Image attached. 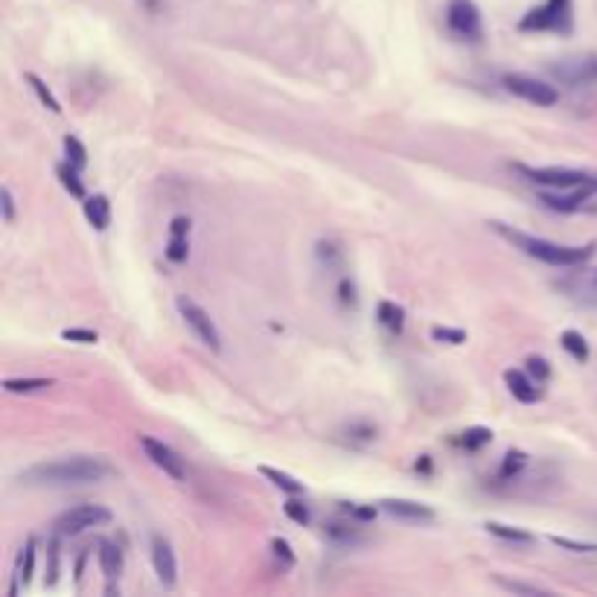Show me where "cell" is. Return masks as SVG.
Listing matches in <instances>:
<instances>
[{"label": "cell", "instance_id": "6da1fadb", "mask_svg": "<svg viewBox=\"0 0 597 597\" xmlns=\"http://www.w3.org/2000/svg\"><path fill=\"white\" fill-rule=\"evenodd\" d=\"M492 230H496L501 239H508L516 251H522L525 257H534V259H539V263L554 266V268H577V266H586L589 259L594 257V251H597V242H586V245H560V242L534 237V233L516 230V228H510V225H501V222H492Z\"/></svg>", "mask_w": 597, "mask_h": 597}, {"label": "cell", "instance_id": "7a4b0ae2", "mask_svg": "<svg viewBox=\"0 0 597 597\" xmlns=\"http://www.w3.org/2000/svg\"><path fill=\"white\" fill-rule=\"evenodd\" d=\"M108 475H111V466L102 458L76 455V458L35 463L30 470H23L18 478L23 484H33V487H79V484H97Z\"/></svg>", "mask_w": 597, "mask_h": 597}, {"label": "cell", "instance_id": "3957f363", "mask_svg": "<svg viewBox=\"0 0 597 597\" xmlns=\"http://www.w3.org/2000/svg\"><path fill=\"white\" fill-rule=\"evenodd\" d=\"M518 30L571 35V30H574V4L571 0H545L542 6L525 12L522 21H518Z\"/></svg>", "mask_w": 597, "mask_h": 597}, {"label": "cell", "instance_id": "277c9868", "mask_svg": "<svg viewBox=\"0 0 597 597\" xmlns=\"http://www.w3.org/2000/svg\"><path fill=\"white\" fill-rule=\"evenodd\" d=\"M513 170L530 184L542 190H574L586 187L597 181V173L589 170H574V166H527V163H513Z\"/></svg>", "mask_w": 597, "mask_h": 597}, {"label": "cell", "instance_id": "5b68a950", "mask_svg": "<svg viewBox=\"0 0 597 597\" xmlns=\"http://www.w3.org/2000/svg\"><path fill=\"white\" fill-rule=\"evenodd\" d=\"M446 27L461 42L478 44L484 38V21L481 12L472 0H449L446 4Z\"/></svg>", "mask_w": 597, "mask_h": 597}, {"label": "cell", "instance_id": "8992f818", "mask_svg": "<svg viewBox=\"0 0 597 597\" xmlns=\"http://www.w3.org/2000/svg\"><path fill=\"white\" fill-rule=\"evenodd\" d=\"M504 88L510 90L513 97L530 102V106L536 108H554L556 102H560V90L554 85L536 79V76H527V73H508L504 76Z\"/></svg>", "mask_w": 597, "mask_h": 597}, {"label": "cell", "instance_id": "52a82bcc", "mask_svg": "<svg viewBox=\"0 0 597 597\" xmlns=\"http://www.w3.org/2000/svg\"><path fill=\"white\" fill-rule=\"evenodd\" d=\"M551 76L571 90L597 88V56H568L551 64Z\"/></svg>", "mask_w": 597, "mask_h": 597}, {"label": "cell", "instance_id": "ba28073f", "mask_svg": "<svg viewBox=\"0 0 597 597\" xmlns=\"http://www.w3.org/2000/svg\"><path fill=\"white\" fill-rule=\"evenodd\" d=\"M111 518H114V513L108 508H102V504H79V508L64 510L53 522V527L59 536H79L88 527L108 525Z\"/></svg>", "mask_w": 597, "mask_h": 597}, {"label": "cell", "instance_id": "9c48e42d", "mask_svg": "<svg viewBox=\"0 0 597 597\" xmlns=\"http://www.w3.org/2000/svg\"><path fill=\"white\" fill-rule=\"evenodd\" d=\"M175 306H178V315L184 318V323L192 330V335H196L204 347H210L213 353H219V350H222V335H219L213 318L207 315V309H201L196 301H190V297H178Z\"/></svg>", "mask_w": 597, "mask_h": 597}, {"label": "cell", "instance_id": "30bf717a", "mask_svg": "<svg viewBox=\"0 0 597 597\" xmlns=\"http://www.w3.org/2000/svg\"><path fill=\"white\" fill-rule=\"evenodd\" d=\"M594 196H597V181L586 187H574V190H545L539 192V204L548 207L554 213H577Z\"/></svg>", "mask_w": 597, "mask_h": 597}, {"label": "cell", "instance_id": "8fae6325", "mask_svg": "<svg viewBox=\"0 0 597 597\" xmlns=\"http://www.w3.org/2000/svg\"><path fill=\"white\" fill-rule=\"evenodd\" d=\"M140 449L146 452V458L158 466L163 475H170L173 481H184L187 478V466L184 458H178V452L173 446H166L163 440H154V437H140Z\"/></svg>", "mask_w": 597, "mask_h": 597}, {"label": "cell", "instance_id": "7c38bea8", "mask_svg": "<svg viewBox=\"0 0 597 597\" xmlns=\"http://www.w3.org/2000/svg\"><path fill=\"white\" fill-rule=\"evenodd\" d=\"M379 508L387 516H394L396 522H406V525H428L437 518V513L428 508V504L411 501V499H385L379 501Z\"/></svg>", "mask_w": 597, "mask_h": 597}, {"label": "cell", "instance_id": "4fadbf2b", "mask_svg": "<svg viewBox=\"0 0 597 597\" xmlns=\"http://www.w3.org/2000/svg\"><path fill=\"white\" fill-rule=\"evenodd\" d=\"M152 568L158 574L163 589H173L178 583V563H175V551L170 539L163 536H152Z\"/></svg>", "mask_w": 597, "mask_h": 597}, {"label": "cell", "instance_id": "5bb4252c", "mask_svg": "<svg viewBox=\"0 0 597 597\" xmlns=\"http://www.w3.org/2000/svg\"><path fill=\"white\" fill-rule=\"evenodd\" d=\"M504 382H508V391L513 399H518L522 406H534V402L542 399V391H539V382L530 376L527 370H504Z\"/></svg>", "mask_w": 597, "mask_h": 597}, {"label": "cell", "instance_id": "9a60e30c", "mask_svg": "<svg viewBox=\"0 0 597 597\" xmlns=\"http://www.w3.org/2000/svg\"><path fill=\"white\" fill-rule=\"evenodd\" d=\"M190 219L175 216L170 222V242H166V259L170 263H187L190 257Z\"/></svg>", "mask_w": 597, "mask_h": 597}, {"label": "cell", "instance_id": "2e32d148", "mask_svg": "<svg viewBox=\"0 0 597 597\" xmlns=\"http://www.w3.org/2000/svg\"><path fill=\"white\" fill-rule=\"evenodd\" d=\"M85 219L94 230H108V225H111V201L106 196H88L85 199Z\"/></svg>", "mask_w": 597, "mask_h": 597}, {"label": "cell", "instance_id": "e0dca14e", "mask_svg": "<svg viewBox=\"0 0 597 597\" xmlns=\"http://www.w3.org/2000/svg\"><path fill=\"white\" fill-rule=\"evenodd\" d=\"M97 554H99V568H102V574H106V580H117L123 574V551L117 548L114 542L102 539Z\"/></svg>", "mask_w": 597, "mask_h": 597}, {"label": "cell", "instance_id": "ac0fdd59", "mask_svg": "<svg viewBox=\"0 0 597 597\" xmlns=\"http://www.w3.org/2000/svg\"><path fill=\"white\" fill-rule=\"evenodd\" d=\"M376 318H379V323L391 335H399L402 330H406V309L394 301H379V306H376Z\"/></svg>", "mask_w": 597, "mask_h": 597}, {"label": "cell", "instance_id": "d6986e66", "mask_svg": "<svg viewBox=\"0 0 597 597\" xmlns=\"http://www.w3.org/2000/svg\"><path fill=\"white\" fill-rule=\"evenodd\" d=\"M484 527H487V534H492L501 542H510V545H525L527 548V545L536 542V536L525 527H513V525H501V522H487Z\"/></svg>", "mask_w": 597, "mask_h": 597}, {"label": "cell", "instance_id": "ffe728a7", "mask_svg": "<svg viewBox=\"0 0 597 597\" xmlns=\"http://www.w3.org/2000/svg\"><path fill=\"white\" fill-rule=\"evenodd\" d=\"M560 344H563V350H565L571 359L580 361V365H586L589 356H592L589 341L583 339V332H577V330H565V332L560 335Z\"/></svg>", "mask_w": 597, "mask_h": 597}, {"label": "cell", "instance_id": "44dd1931", "mask_svg": "<svg viewBox=\"0 0 597 597\" xmlns=\"http://www.w3.org/2000/svg\"><path fill=\"white\" fill-rule=\"evenodd\" d=\"M259 475L268 478V481L277 490H283L285 496H303V484L297 481V478H292L289 472H280V470H275V466H259Z\"/></svg>", "mask_w": 597, "mask_h": 597}, {"label": "cell", "instance_id": "7402d4cb", "mask_svg": "<svg viewBox=\"0 0 597 597\" xmlns=\"http://www.w3.org/2000/svg\"><path fill=\"white\" fill-rule=\"evenodd\" d=\"M79 173H82V170H76L73 163H59V166H56V175H59V181H61V187L68 190L73 199H82V201H85L88 196H85V184H82Z\"/></svg>", "mask_w": 597, "mask_h": 597}, {"label": "cell", "instance_id": "603a6c76", "mask_svg": "<svg viewBox=\"0 0 597 597\" xmlns=\"http://www.w3.org/2000/svg\"><path fill=\"white\" fill-rule=\"evenodd\" d=\"M323 534H327V539H330V542H335V545H344V548H356V545L365 542V536H361L356 527H350V525H339V522H330L327 527H323Z\"/></svg>", "mask_w": 597, "mask_h": 597}, {"label": "cell", "instance_id": "cb8c5ba5", "mask_svg": "<svg viewBox=\"0 0 597 597\" xmlns=\"http://www.w3.org/2000/svg\"><path fill=\"white\" fill-rule=\"evenodd\" d=\"M33 571H35V539L30 536L27 545L21 548V560H18V571H15L18 583L27 586V583L33 580Z\"/></svg>", "mask_w": 597, "mask_h": 597}, {"label": "cell", "instance_id": "d4e9b609", "mask_svg": "<svg viewBox=\"0 0 597 597\" xmlns=\"http://www.w3.org/2000/svg\"><path fill=\"white\" fill-rule=\"evenodd\" d=\"M490 440H492V432L484 425H472V428H466V432H461V446L466 452H478L481 446H487Z\"/></svg>", "mask_w": 597, "mask_h": 597}, {"label": "cell", "instance_id": "484cf974", "mask_svg": "<svg viewBox=\"0 0 597 597\" xmlns=\"http://www.w3.org/2000/svg\"><path fill=\"white\" fill-rule=\"evenodd\" d=\"M525 466H527V455H525V452L510 449L508 455H504L501 466H499V475H501V478H508V481H510V478H516L518 472L525 470Z\"/></svg>", "mask_w": 597, "mask_h": 597}, {"label": "cell", "instance_id": "4316f807", "mask_svg": "<svg viewBox=\"0 0 597 597\" xmlns=\"http://www.w3.org/2000/svg\"><path fill=\"white\" fill-rule=\"evenodd\" d=\"M27 82L33 85V90L38 94V99H42V106L47 108V111H53V114H61V102L53 97V90H50L42 79H38L35 73H27Z\"/></svg>", "mask_w": 597, "mask_h": 597}, {"label": "cell", "instance_id": "83f0119b", "mask_svg": "<svg viewBox=\"0 0 597 597\" xmlns=\"http://www.w3.org/2000/svg\"><path fill=\"white\" fill-rule=\"evenodd\" d=\"M64 152H68V163H73L76 170H85L88 166V149L79 137H73V135L64 137Z\"/></svg>", "mask_w": 597, "mask_h": 597}, {"label": "cell", "instance_id": "f1b7e54d", "mask_svg": "<svg viewBox=\"0 0 597 597\" xmlns=\"http://www.w3.org/2000/svg\"><path fill=\"white\" fill-rule=\"evenodd\" d=\"M53 385V379H6L4 387L9 394H35V391H47Z\"/></svg>", "mask_w": 597, "mask_h": 597}, {"label": "cell", "instance_id": "f546056e", "mask_svg": "<svg viewBox=\"0 0 597 597\" xmlns=\"http://www.w3.org/2000/svg\"><path fill=\"white\" fill-rule=\"evenodd\" d=\"M496 586H501L504 592H513V594H548V589L536 586V583H522V580H508V577H492Z\"/></svg>", "mask_w": 597, "mask_h": 597}, {"label": "cell", "instance_id": "4dcf8cb0", "mask_svg": "<svg viewBox=\"0 0 597 597\" xmlns=\"http://www.w3.org/2000/svg\"><path fill=\"white\" fill-rule=\"evenodd\" d=\"M283 513L289 516L294 525H309V522H312V513H309V508L297 496H292L289 501L283 504Z\"/></svg>", "mask_w": 597, "mask_h": 597}, {"label": "cell", "instance_id": "1f68e13d", "mask_svg": "<svg viewBox=\"0 0 597 597\" xmlns=\"http://www.w3.org/2000/svg\"><path fill=\"white\" fill-rule=\"evenodd\" d=\"M525 370L534 376V379L539 382V385H545L551 379V365H548V359H542V356H530L527 361H525Z\"/></svg>", "mask_w": 597, "mask_h": 597}, {"label": "cell", "instance_id": "d6a6232c", "mask_svg": "<svg viewBox=\"0 0 597 597\" xmlns=\"http://www.w3.org/2000/svg\"><path fill=\"white\" fill-rule=\"evenodd\" d=\"M551 542L556 545V548H565L571 554H597L594 542H577V539H568V536H551Z\"/></svg>", "mask_w": 597, "mask_h": 597}, {"label": "cell", "instance_id": "836d02e7", "mask_svg": "<svg viewBox=\"0 0 597 597\" xmlns=\"http://www.w3.org/2000/svg\"><path fill=\"white\" fill-rule=\"evenodd\" d=\"M432 339L440 344H463L466 341V332L458 327H432Z\"/></svg>", "mask_w": 597, "mask_h": 597}, {"label": "cell", "instance_id": "e575fe53", "mask_svg": "<svg viewBox=\"0 0 597 597\" xmlns=\"http://www.w3.org/2000/svg\"><path fill=\"white\" fill-rule=\"evenodd\" d=\"M339 303H341L344 309H356V303H359L356 283L350 280V277H341V280H339Z\"/></svg>", "mask_w": 597, "mask_h": 597}, {"label": "cell", "instance_id": "d590c367", "mask_svg": "<svg viewBox=\"0 0 597 597\" xmlns=\"http://www.w3.org/2000/svg\"><path fill=\"white\" fill-rule=\"evenodd\" d=\"M271 551H275V556L280 560L283 568H292L294 565V554H292V545L285 539H271Z\"/></svg>", "mask_w": 597, "mask_h": 597}, {"label": "cell", "instance_id": "8d00e7d4", "mask_svg": "<svg viewBox=\"0 0 597 597\" xmlns=\"http://www.w3.org/2000/svg\"><path fill=\"white\" fill-rule=\"evenodd\" d=\"M61 339H64V341H73V344H97V332H94V330L73 327V330H64Z\"/></svg>", "mask_w": 597, "mask_h": 597}, {"label": "cell", "instance_id": "74e56055", "mask_svg": "<svg viewBox=\"0 0 597 597\" xmlns=\"http://www.w3.org/2000/svg\"><path fill=\"white\" fill-rule=\"evenodd\" d=\"M347 437L350 440H361V443H370V440H376V425H370V423H353L347 428Z\"/></svg>", "mask_w": 597, "mask_h": 597}, {"label": "cell", "instance_id": "f35d334b", "mask_svg": "<svg viewBox=\"0 0 597 597\" xmlns=\"http://www.w3.org/2000/svg\"><path fill=\"white\" fill-rule=\"evenodd\" d=\"M0 204H4V222L12 225V222H15V196H12L9 187L0 190Z\"/></svg>", "mask_w": 597, "mask_h": 597}, {"label": "cell", "instance_id": "ab89813d", "mask_svg": "<svg viewBox=\"0 0 597 597\" xmlns=\"http://www.w3.org/2000/svg\"><path fill=\"white\" fill-rule=\"evenodd\" d=\"M350 516H353L356 522H373L376 508H350Z\"/></svg>", "mask_w": 597, "mask_h": 597}, {"label": "cell", "instance_id": "60d3db41", "mask_svg": "<svg viewBox=\"0 0 597 597\" xmlns=\"http://www.w3.org/2000/svg\"><path fill=\"white\" fill-rule=\"evenodd\" d=\"M583 283H586L589 289H594V292H597V268L586 271V277H583Z\"/></svg>", "mask_w": 597, "mask_h": 597}]
</instances>
